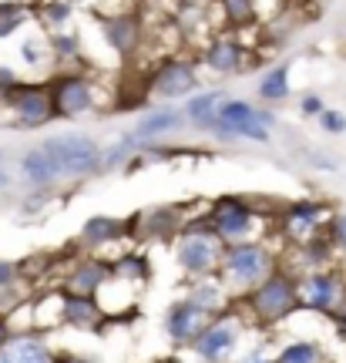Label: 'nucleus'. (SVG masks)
Masks as SVG:
<instances>
[{"instance_id":"nucleus-18","label":"nucleus","mask_w":346,"mask_h":363,"mask_svg":"<svg viewBox=\"0 0 346 363\" xmlns=\"http://www.w3.org/2000/svg\"><path fill=\"white\" fill-rule=\"evenodd\" d=\"M222 101H225L222 91H199V94H189L185 121L199 131H212L218 125V104Z\"/></svg>"},{"instance_id":"nucleus-22","label":"nucleus","mask_w":346,"mask_h":363,"mask_svg":"<svg viewBox=\"0 0 346 363\" xmlns=\"http://www.w3.org/2000/svg\"><path fill=\"white\" fill-rule=\"evenodd\" d=\"M282 229L289 239H296L299 246L309 242V235L320 229V206H313V202H299L286 212V219H282Z\"/></svg>"},{"instance_id":"nucleus-7","label":"nucleus","mask_w":346,"mask_h":363,"mask_svg":"<svg viewBox=\"0 0 346 363\" xmlns=\"http://www.w3.org/2000/svg\"><path fill=\"white\" fill-rule=\"evenodd\" d=\"M48 91H51L54 118H81L84 111L94 108V84L84 74H77V71L54 74Z\"/></svg>"},{"instance_id":"nucleus-26","label":"nucleus","mask_w":346,"mask_h":363,"mask_svg":"<svg viewBox=\"0 0 346 363\" xmlns=\"http://www.w3.org/2000/svg\"><path fill=\"white\" fill-rule=\"evenodd\" d=\"M276 363H323V350L313 340H293L279 350Z\"/></svg>"},{"instance_id":"nucleus-1","label":"nucleus","mask_w":346,"mask_h":363,"mask_svg":"<svg viewBox=\"0 0 346 363\" xmlns=\"http://www.w3.org/2000/svg\"><path fill=\"white\" fill-rule=\"evenodd\" d=\"M44 155L57 172V179H91L101 169V145L94 142L84 131H71V135H54L40 142Z\"/></svg>"},{"instance_id":"nucleus-39","label":"nucleus","mask_w":346,"mask_h":363,"mask_svg":"<svg viewBox=\"0 0 346 363\" xmlns=\"http://www.w3.org/2000/svg\"><path fill=\"white\" fill-rule=\"evenodd\" d=\"M7 185H11V172H4V169H0V192H4Z\"/></svg>"},{"instance_id":"nucleus-5","label":"nucleus","mask_w":346,"mask_h":363,"mask_svg":"<svg viewBox=\"0 0 346 363\" xmlns=\"http://www.w3.org/2000/svg\"><path fill=\"white\" fill-rule=\"evenodd\" d=\"M225 252V242L218 239L208 225H199V229H185L182 239L175 242V259H179L182 272L189 276H212L218 269V259Z\"/></svg>"},{"instance_id":"nucleus-8","label":"nucleus","mask_w":346,"mask_h":363,"mask_svg":"<svg viewBox=\"0 0 346 363\" xmlns=\"http://www.w3.org/2000/svg\"><path fill=\"white\" fill-rule=\"evenodd\" d=\"M148 88L162 101H179L185 94H195V88H199V65L185 61V57H168V61L155 67V74L148 78Z\"/></svg>"},{"instance_id":"nucleus-21","label":"nucleus","mask_w":346,"mask_h":363,"mask_svg":"<svg viewBox=\"0 0 346 363\" xmlns=\"http://www.w3.org/2000/svg\"><path fill=\"white\" fill-rule=\"evenodd\" d=\"M125 233H128L125 222L115 219V216H91V219L81 225L77 239L88 249H104V246H111V242H118Z\"/></svg>"},{"instance_id":"nucleus-29","label":"nucleus","mask_w":346,"mask_h":363,"mask_svg":"<svg viewBox=\"0 0 346 363\" xmlns=\"http://www.w3.org/2000/svg\"><path fill=\"white\" fill-rule=\"evenodd\" d=\"M71 4H67V0H48V4H44V7H40V17H44V21H48V27H51L54 34H57V30H65L67 27V21H71Z\"/></svg>"},{"instance_id":"nucleus-19","label":"nucleus","mask_w":346,"mask_h":363,"mask_svg":"<svg viewBox=\"0 0 346 363\" xmlns=\"http://www.w3.org/2000/svg\"><path fill=\"white\" fill-rule=\"evenodd\" d=\"M108 279H111V262L84 259L71 269V276H67V289H71V293H84V296H98V289H101Z\"/></svg>"},{"instance_id":"nucleus-12","label":"nucleus","mask_w":346,"mask_h":363,"mask_svg":"<svg viewBox=\"0 0 346 363\" xmlns=\"http://www.w3.org/2000/svg\"><path fill=\"white\" fill-rule=\"evenodd\" d=\"M108 320L104 306L98 296H84V293H65V323L74 330H98Z\"/></svg>"},{"instance_id":"nucleus-25","label":"nucleus","mask_w":346,"mask_h":363,"mask_svg":"<svg viewBox=\"0 0 346 363\" xmlns=\"http://www.w3.org/2000/svg\"><path fill=\"white\" fill-rule=\"evenodd\" d=\"M141 142L135 138V135H125L121 142L108 145V148H101V169L98 172H111V169H125L131 162V155H138Z\"/></svg>"},{"instance_id":"nucleus-17","label":"nucleus","mask_w":346,"mask_h":363,"mask_svg":"<svg viewBox=\"0 0 346 363\" xmlns=\"http://www.w3.org/2000/svg\"><path fill=\"white\" fill-rule=\"evenodd\" d=\"M0 363H57L48 343L34 333H21V337H11V343L0 350Z\"/></svg>"},{"instance_id":"nucleus-23","label":"nucleus","mask_w":346,"mask_h":363,"mask_svg":"<svg viewBox=\"0 0 346 363\" xmlns=\"http://www.w3.org/2000/svg\"><path fill=\"white\" fill-rule=\"evenodd\" d=\"M21 175H24L34 189H51L57 179V172L51 169V162H48V155H44V148H27L24 155H21Z\"/></svg>"},{"instance_id":"nucleus-31","label":"nucleus","mask_w":346,"mask_h":363,"mask_svg":"<svg viewBox=\"0 0 346 363\" xmlns=\"http://www.w3.org/2000/svg\"><path fill=\"white\" fill-rule=\"evenodd\" d=\"M316 121H320V128L326 131V135H343L346 131V115L343 111H336V108H326Z\"/></svg>"},{"instance_id":"nucleus-34","label":"nucleus","mask_w":346,"mask_h":363,"mask_svg":"<svg viewBox=\"0 0 346 363\" xmlns=\"http://www.w3.org/2000/svg\"><path fill=\"white\" fill-rule=\"evenodd\" d=\"M13 283H21V266H17V262L0 259V293H4V289H11Z\"/></svg>"},{"instance_id":"nucleus-10","label":"nucleus","mask_w":346,"mask_h":363,"mask_svg":"<svg viewBox=\"0 0 346 363\" xmlns=\"http://www.w3.org/2000/svg\"><path fill=\"white\" fill-rule=\"evenodd\" d=\"M212 316H208L199 303H192V299L185 296L179 299V303H172L165 313V337L172 340V343H179V347H185V343H192L195 337H199V330L208 323Z\"/></svg>"},{"instance_id":"nucleus-40","label":"nucleus","mask_w":346,"mask_h":363,"mask_svg":"<svg viewBox=\"0 0 346 363\" xmlns=\"http://www.w3.org/2000/svg\"><path fill=\"white\" fill-rule=\"evenodd\" d=\"M57 363H91V360H84V357H65V360H57Z\"/></svg>"},{"instance_id":"nucleus-14","label":"nucleus","mask_w":346,"mask_h":363,"mask_svg":"<svg viewBox=\"0 0 346 363\" xmlns=\"http://www.w3.org/2000/svg\"><path fill=\"white\" fill-rule=\"evenodd\" d=\"M229 286L216 276H199V279H192V286H189V299L192 303H199L202 310L208 313V316H218V313L229 310Z\"/></svg>"},{"instance_id":"nucleus-9","label":"nucleus","mask_w":346,"mask_h":363,"mask_svg":"<svg viewBox=\"0 0 346 363\" xmlns=\"http://www.w3.org/2000/svg\"><path fill=\"white\" fill-rule=\"evenodd\" d=\"M11 104L13 121L21 128H40L54 118V104H51V91L40 88V84H17V88L4 98Z\"/></svg>"},{"instance_id":"nucleus-36","label":"nucleus","mask_w":346,"mask_h":363,"mask_svg":"<svg viewBox=\"0 0 346 363\" xmlns=\"http://www.w3.org/2000/svg\"><path fill=\"white\" fill-rule=\"evenodd\" d=\"M309 162H313L320 172H336V162L330 155H320V152H316V155H309Z\"/></svg>"},{"instance_id":"nucleus-20","label":"nucleus","mask_w":346,"mask_h":363,"mask_svg":"<svg viewBox=\"0 0 346 363\" xmlns=\"http://www.w3.org/2000/svg\"><path fill=\"white\" fill-rule=\"evenodd\" d=\"M256 118V104L245 101V98H225L218 104V125L212 128L216 138H235V131L249 125Z\"/></svg>"},{"instance_id":"nucleus-4","label":"nucleus","mask_w":346,"mask_h":363,"mask_svg":"<svg viewBox=\"0 0 346 363\" xmlns=\"http://www.w3.org/2000/svg\"><path fill=\"white\" fill-rule=\"evenodd\" d=\"M242 316L239 313H218V316H212L202 330H199V337L189 343L195 350V357L202 363H225L232 357V353L239 350V340H242Z\"/></svg>"},{"instance_id":"nucleus-24","label":"nucleus","mask_w":346,"mask_h":363,"mask_svg":"<svg viewBox=\"0 0 346 363\" xmlns=\"http://www.w3.org/2000/svg\"><path fill=\"white\" fill-rule=\"evenodd\" d=\"M289 65L282 61V65H272L262 78H259V98L266 104H279L289 98Z\"/></svg>"},{"instance_id":"nucleus-16","label":"nucleus","mask_w":346,"mask_h":363,"mask_svg":"<svg viewBox=\"0 0 346 363\" xmlns=\"http://www.w3.org/2000/svg\"><path fill=\"white\" fill-rule=\"evenodd\" d=\"M104 40L111 44V51L128 57L141 40V21L135 13H115L111 21H104Z\"/></svg>"},{"instance_id":"nucleus-38","label":"nucleus","mask_w":346,"mask_h":363,"mask_svg":"<svg viewBox=\"0 0 346 363\" xmlns=\"http://www.w3.org/2000/svg\"><path fill=\"white\" fill-rule=\"evenodd\" d=\"M256 121L266 125V128H276V115H272L269 108H256Z\"/></svg>"},{"instance_id":"nucleus-13","label":"nucleus","mask_w":346,"mask_h":363,"mask_svg":"<svg viewBox=\"0 0 346 363\" xmlns=\"http://www.w3.org/2000/svg\"><path fill=\"white\" fill-rule=\"evenodd\" d=\"M185 125V111H175V108H155V111H145V115L135 121L131 135L138 142H152V138H165L172 131H179Z\"/></svg>"},{"instance_id":"nucleus-35","label":"nucleus","mask_w":346,"mask_h":363,"mask_svg":"<svg viewBox=\"0 0 346 363\" xmlns=\"http://www.w3.org/2000/svg\"><path fill=\"white\" fill-rule=\"evenodd\" d=\"M330 235H333L336 246L346 249V212L343 216H333V222H330Z\"/></svg>"},{"instance_id":"nucleus-30","label":"nucleus","mask_w":346,"mask_h":363,"mask_svg":"<svg viewBox=\"0 0 346 363\" xmlns=\"http://www.w3.org/2000/svg\"><path fill=\"white\" fill-rule=\"evenodd\" d=\"M24 21H27L24 7H17V4H0V38H11Z\"/></svg>"},{"instance_id":"nucleus-3","label":"nucleus","mask_w":346,"mask_h":363,"mask_svg":"<svg viewBox=\"0 0 346 363\" xmlns=\"http://www.w3.org/2000/svg\"><path fill=\"white\" fill-rule=\"evenodd\" d=\"M245 306L259 323H279L299 306V286L286 272H269L256 289H249Z\"/></svg>"},{"instance_id":"nucleus-28","label":"nucleus","mask_w":346,"mask_h":363,"mask_svg":"<svg viewBox=\"0 0 346 363\" xmlns=\"http://www.w3.org/2000/svg\"><path fill=\"white\" fill-rule=\"evenodd\" d=\"M21 57H24V67H44L48 61H54V48L44 38H27Z\"/></svg>"},{"instance_id":"nucleus-42","label":"nucleus","mask_w":346,"mask_h":363,"mask_svg":"<svg viewBox=\"0 0 346 363\" xmlns=\"http://www.w3.org/2000/svg\"><path fill=\"white\" fill-rule=\"evenodd\" d=\"M0 158H4V152H0Z\"/></svg>"},{"instance_id":"nucleus-2","label":"nucleus","mask_w":346,"mask_h":363,"mask_svg":"<svg viewBox=\"0 0 346 363\" xmlns=\"http://www.w3.org/2000/svg\"><path fill=\"white\" fill-rule=\"evenodd\" d=\"M218 279L229 286V293H249L256 289L272 272V252L259 239L245 242H229L222 259H218Z\"/></svg>"},{"instance_id":"nucleus-6","label":"nucleus","mask_w":346,"mask_h":363,"mask_svg":"<svg viewBox=\"0 0 346 363\" xmlns=\"http://www.w3.org/2000/svg\"><path fill=\"white\" fill-rule=\"evenodd\" d=\"M208 229L229 246V242H245V239H256L259 233V216L252 212V206L245 199H218L212 206V216H208Z\"/></svg>"},{"instance_id":"nucleus-15","label":"nucleus","mask_w":346,"mask_h":363,"mask_svg":"<svg viewBox=\"0 0 346 363\" xmlns=\"http://www.w3.org/2000/svg\"><path fill=\"white\" fill-rule=\"evenodd\" d=\"M202 61L218 74H235L245 65V48L235 38H212L206 54H202Z\"/></svg>"},{"instance_id":"nucleus-32","label":"nucleus","mask_w":346,"mask_h":363,"mask_svg":"<svg viewBox=\"0 0 346 363\" xmlns=\"http://www.w3.org/2000/svg\"><path fill=\"white\" fill-rule=\"evenodd\" d=\"M269 131L266 125H259L256 118L249 121V125H242V128L235 131V138H245V142H256V145H269Z\"/></svg>"},{"instance_id":"nucleus-11","label":"nucleus","mask_w":346,"mask_h":363,"mask_svg":"<svg viewBox=\"0 0 346 363\" xmlns=\"http://www.w3.org/2000/svg\"><path fill=\"white\" fill-rule=\"evenodd\" d=\"M299 299L306 303L309 310L330 313V310H336V306H340L343 289H340V279H336L333 272L313 269L306 279H303V286H299Z\"/></svg>"},{"instance_id":"nucleus-33","label":"nucleus","mask_w":346,"mask_h":363,"mask_svg":"<svg viewBox=\"0 0 346 363\" xmlns=\"http://www.w3.org/2000/svg\"><path fill=\"white\" fill-rule=\"evenodd\" d=\"M323 111H326V104H323L320 94H303V98H299V115H306V118H320Z\"/></svg>"},{"instance_id":"nucleus-37","label":"nucleus","mask_w":346,"mask_h":363,"mask_svg":"<svg viewBox=\"0 0 346 363\" xmlns=\"http://www.w3.org/2000/svg\"><path fill=\"white\" fill-rule=\"evenodd\" d=\"M13 326H11V320H7V316H4V313H0V350H4V347H7V343H11V333Z\"/></svg>"},{"instance_id":"nucleus-41","label":"nucleus","mask_w":346,"mask_h":363,"mask_svg":"<svg viewBox=\"0 0 346 363\" xmlns=\"http://www.w3.org/2000/svg\"><path fill=\"white\" fill-rule=\"evenodd\" d=\"M242 363H276V360H242Z\"/></svg>"},{"instance_id":"nucleus-27","label":"nucleus","mask_w":346,"mask_h":363,"mask_svg":"<svg viewBox=\"0 0 346 363\" xmlns=\"http://www.w3.org/2000/svg\"><path fill=\"white\" fill-rule=\"evenodd\" d=\"M218 7H222V13H225V21L232 27H245L259 21L256 0H218Z\"/></svg>"}]
</instances>
